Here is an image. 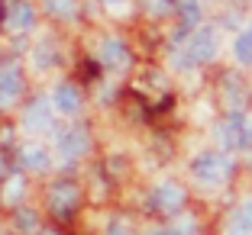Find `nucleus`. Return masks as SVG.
Listing matches in <instances>:
<instances>
[{
	"label": "nucleus",
	"instance_id": "24",
	"mask_svg": "<svg viewBox=\"0 0 252 235\" xmlns=\"http://www.w3.org/2000/svg\"><path fill=\"white\" fill-rule=\"evenodd\" d=\"M39 235H59V232H39Z\"/></svg>",
	"mask_w": 252,
	"mask_h": 235
},
{
	"label": "nucleus",
	"instance_id": "14",
	"mask_svg": "<svg viewBox=\"0 0 252 235\" xmlns=\"http://www.w3.org/2000/svg\"><path fill=\"white\" fill-rule=\"evenodd\" d=\"M233 55H236L239 65H252V26H246L243 32L233 42Z\"/></svg>",
	"mask_w": 252,
	"mask_h": 235
},
{
	"label": "nucleus",
	"instance_id": "1",
	"mask_svg": "<svg viewBox=\"0 0 252 235\" xmlns=\"http://www.w3.org/2000/svg\"><path fill=\"white\" fill-rule=\"evenodd\" d=\"M214 55H217V29L214 26H197V29L188 32V39L181 45H175L171 65L178 68V71H188V68L214 61Z\"/></svg>",
	"mask_w": 252,
	"mask_h": 235
},
{
	"label": "nucleus",
	"instance_id": "3",
	"mask_svg": "<svg viewBox=\"0 0 252 235\" xmlns=\"http://www.w3.org/2000/svg\"><path fill=\"white\" fill-rule=\"evenodd\" d=\"M191 174H194V181H200V184L217 187L233 174V161L223 152H200L191 161Z\"/></svg>",
	"mask_w": 252,
	"mask_h": 235
},
{
	"label": "nucleus",
	"instance_id": "11",
	"mask_svg": "<svg viewBox=\"0 0 252 235\" xmlns=\"http://www.w3.org/2000/svg\"><path fill=\"white\" fill-rule=\"evenodd\" d=\"M23 90V81H20V71L16 68H0V110H7L10 103L20 97Z\"/></svg>",
	"mask_w": 252,
	"mask_h": 235
},
{
	"label": "nucleus",
	"instance_id": "10",
	"mask_svg": "<svg viewBox=\"0 0 252 235\" xmlns=\"http://www.w3.org/2000/svg\"><path fill=\"white\" fill-rule=\"evenodd\" d=\"M52 106L59 113H65V116H71V113L81 110V90L74 87V84H59L52 94Z\"/></svg>",
	"mask_w": 252,
	"mask_h": 235
},
{
	"label": "nucleus",
	"instance_id": "6",
	"mask_svg": "<svg viewBox=\"0 0 252 235\" xmlns=\"http://www.w3.org/2000/svg\"><path fill=\"white\" fill-rule=\"evenodd\" d=\"M78 200H81V193H78V187L71 181H59L49 190V206H52L55 216H71L78 209Z\"/></svg>",
	"mask_w": 252,
	"mask_h": 235
},
{
	"label": "nucleus",
	"instance_id": "7",
	"mask_svg": "<svg viewBox=\"0 0 252 235\" xmlns=\"http://www.w3.org/2000/svg\"><path fill=\"white\" fill-rule=\"evenodd\" d=\"M88 129L84 126H71V129H65V132L59 135V142H55V148H59L62 158H68V161H74V158H81L84 152H88Z\"/></svg>",
	"mask_w": 252,
	"mask_h": 235
},
{
	"label": "nucleus",
	"instance_id": "13",
	"mask_svg": "<svg viewBox=\"0 0 252 235\" xmlns=\"http://www.w3.org/2000/svg\"><path fill=\"white\" fill-rule=\"evenodd\" d=\"M20 161H23V168H30V171H45L52 164V155L45 152L39 142H30V145L20 152Z\"/></svg>",
	"mask_w": 252,
	"mask_h": 235
},
{
	"label": "nucleus",
	"instance_id": "16",
	"mask_svg": "<svg viewBox=\"0 0 252 235\" xmlns=\"http://www.w3.org/2000/svg\"><path fill=\"white\" fill-rule=\"evenodd\" d=\"M32 61H36V68H52L55 61H59V49H55L49 39H42V42L36 45V55H32Z\"/></svg>",
	"mask_w": 252,
	"mask_h": 235
},
{
	"label": "nucleus",
	"instance_id": "18",
	"mask_svg": "<svg viewBox=\"0 0 252 235\" xmlns=\"http://www.w3.org/2000/svg\"><path fill=\"white\" fill-rule=\"evenodd\" d=\"M142 3H146V10L152 16H165L171 10V0H142Z\"/></svg>",
	"mask_w": 252,
	"mask_h": 235
},
{
	"label": "nucleus",
	"instance_id": "25",
	"mask_svg": "<svg viewBox=\"0 0 252 235\" xmlns=\"http://www.w3.org/2000/svg\"><path fill=\"white\" fill-rule=\"evenodd\" d=\"M0 174H3V164H0Z\"/></svg>",
	"mask_w": 252,
	"mask_h": 235
},
{
	"label": "nucleus",
	"instance_id": "21",
	"mask_svg": "<svg viewBox=\"0 0 252 235\" xmlns=\"http://www.w3.org/2000/svg\"><path fill=\"white\" fill-rule=\"evenodd\" d=\"M20 190H23V181H20V177H16V181H10V184H7V203H13V200L20 197Z\"/></svg>",
	"mask_w": 252,
	"mask_h": 235
},
{
	"label": "nucleus",
	"instance_id": "22",
	"mask_svg": "<svg viewBox=\"0 0 252 235\" xmlns=\"http://www.w3.org/2000/svg\"><path fill=\"white\" fill-rule=\"evenodd\" d=\"M146 235H175V229H171V226H162V229H152V232H146Z\"/></svg>",
	"mask_w": 252,
	"mask_h": 235
},
{
	"label": "nucleus",
	"instance_id": "2",
	"mask_svg": "<svg viewBox=\"0 0 252 235\" xmlns=\"http://www.w3.org/2000/svg\"><path fill=\"white\" fill-rule=\"evenodd\" d=\"M217 142L223 148H252V113H230L214 129Z\"/></svg>",
	"mask_w": 252,
	"mask_h": 235
},
{
	"label": "nucleus",
	"instance_id": "19",
	"mask_svg": "<svg viewBox=\"0 0 252 235\" xmlns=\"http://www.w3.org/2000/svg\"><path fill=\"white\" fill-rule=\"evenodd\" d=\"M104 235H133V229H129L126 219H110V226L104 229Z\"/></svg>",
	"mask_w": 252,
	"mask_h": 235
},
{
	"label": "nucleus",
	"instance_id": "20",
	"mask_svg": "<svg viewBox=\"0 0 252 235\" xmlns=\"http://www.w3.org/2000/svg\"><path fill=\"white\" fill-rule=\"evenodd\" d=\"M16 226H20L23 232H30V229H36V213H32V209H23V213L16 216Z\"/></svg>",
	"mask_w": 252,
	"mask_h": 235
},
{
	"label": "nucleus",
	"instance_id": "23",
	"mask_svg": "<svg viewBox=\"0 0 252 235\" xmlns=\"http://www.w3.org/2000/svg\"><path fill=\"white\" fill-rule=\"evenodd\" d=\"M104 3H107V7H123L126 0H104Z\"/></svg>",
	"mask_w": 252,
	"mask_h": 235
},
{
	"label": "nucleus",
	"instance_id": "12",
	"mask_svg": "<svg viewBox=\"0 0 252 235\" xmlns=\"http://www.w3.org/2000/svg\"><path fill=\"white\" fill-rule=\"evenodd\" d=\"M171 10L178 13V20H181L178 29L185 32V36L191 29H197V23H200V0H171Z\"/></svg>",
	"mask_w": 252,
	"mask_h": 235
},
{
	"label": "nucleus",
	"instance_id": "9",
	"mask_svg": "<svg viewBox=\"0 0 252 235\" xmlns=\"http://www.w3.org/2000/svg\"><path fill=\"white\" fill-rule=\"evenodd\" d=\"M226 235H252V197L239 200L226 219Z\"/></svg>",
	"mask_w": 252,
	"mask_h": 235
},
{
	"label": "nucleus",
	"instance_id": "4",
	"mask_svg": "<svg viewBox=\"0 0 252 235\" xmlns=\"http://www.w3.org/2000/svg\"><path fill=\"white\" fill-rule=\"evenodd\" d=\"M152 200H156V209L165 216H178L181 209H185L188 203V193L181 184H175V181H162V184L156 187V193H152Z\"/></svg>",
	"mask_w": 252,
	"mask_h": 235
},
{
	"label": "nucleus",
	"instance_id": "8",
	"mask_svg": "<svg viewBox=\"0 0 252 235\" xmlns=\"http://www.w3.org/2000/svg\"><path fill=\"white\" fill-rule=\"evenodd\" d=\"M52 100H32L23 113V126L30 129V132H45L49 126H52Z\"/></svg>",
	"mask_w": 252,
	"mask_h": 235
},
{
	"label": "nucleus",
	"instance_id": "15",
	"mask_svg": "<svg viewBox=\"0 0 252 235\" xmlns=\"http://www.w3.org/2000/svg\"><path fill=\"white\" fill-rule=\"evenodd\" d=\"M32 20H36V16H32V7H30V3H13V7H10L7 23L13 26V29H30Z\"/></svg>",
	"mask_w": 252,
	"mask_h": 235
},
{
	"label": "nucleus",
	"instance_id": "17",
	"mask_svg": "<svg viewBox=\"0 0 252 235\" xmlns=\"http://www.w3.org/2000/svg\"><path fill=\"white\" fill-rule=\"evenodd\" d=\"M45 10L52 16H59V20H71L78 13V3L74 0H45Z\"/></svg>",
	"mask_w": 252,
	"mask_h": 235
},
{
	"label": "nucleus",
	"instance_id": "5",
	"mask_svg": "<svg viewBox=\"0 0 252 235\" xmlns=\"http://www.w3.org/2000/svg\"><path fill=\"white\" fill-rule=\"evenodd\" d=\"M100 65L110 68V71H123V68L133 65V52L120 36H107L100 42Z\"/></svg>",
	"mask_w": 252,
	"mask_h": 235
}]
</instances>
